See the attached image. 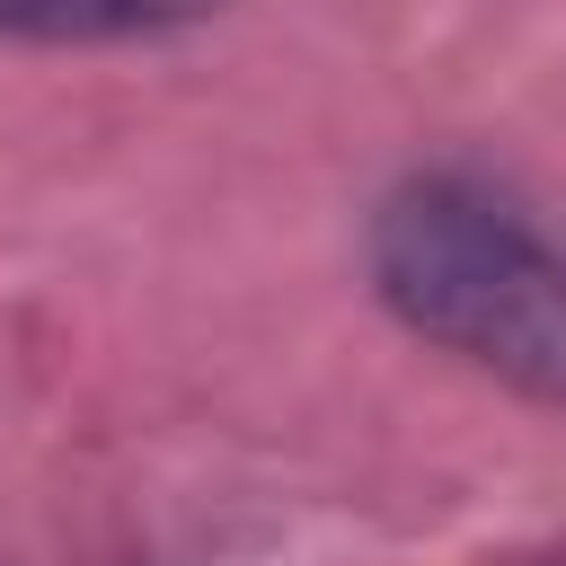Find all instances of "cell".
Returning <instances> with one entry per match:
<instances>
[{
  "mask_svg": "<svg viewBox=\"0 0 566 566\" xmlns=\"http://www.w3.org/2000/svg\"><path fill=\"white\" fill-rule=\"evenodd\" d=\"M371 292L416 336L539 407H566V265L504 195L469 177H407L371 212Z\"/></svg>",
  "mask_w": 566,
  "mask_h": 566,
  "instance_id": "cell-1",
  "label": "cell"
},
{
  "mask_svg": "<svg viewBox=\"0 0 566 566\" xmlns=\"http://www.w3.org/2000/svg\"><path fill=\"white\" fill-rule=\"evenodd\" d=\"M221 0H0V35L27 44H124V35H168L195 27Z\"/></svg>",
  "mask_w": 566,
  "mask_h": 566,
  "instance_id": "cell-2",
  "label": "cell"
}]
</instances>
